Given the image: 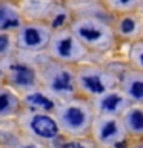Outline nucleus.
I'll list each match as a JSON object with an SVG mask.
<instances>
[{"label": "nucleus", "instance_id": "4", "mask_svg": "<svg viewBox=\"0 0 143 148\" xmlns=\"http://www.w3.org/2000/svg\"><path fill=\"white\" fill-rule=\"evenodd\" d=\"M28 100L31 102V103H39V105H43L46 110H51L52 108V102H51L49 99H46L45 96H42V94H32L28 97Z\"/></svg>", "mask_w": 143, "mask_h": 148}, {"label": "nucleus", "instance_id": "6", "mask_svg": "<svg viewBox=\"0 0 143 148\" xmlns=\"http://www.w3.org/2000/svg\"><path fill=\"white\" fill-rule=\"evenodd\" d=\"M54 88L55 90H69V74L68 73H63L59 79H55L54 82Z\"/></svg>", "mask_w": 143, "mask_h": 148}, {"label": "nucleus", "instance_id": "5", "mask_svg": "<svg viewBox=\"0 0 143 148\" xmlns=\"http://www.w3.org/2000/svg\"><path fill=\"white\" fill-rule=\"evenodd\" d=\"M25 42L28 45H37L40 42V34L39 31L34 29V28H29V29L25 31Z\"/></svg>", "mask_w": 143, "mask_h": 148}, {"label": "nucleus", "instance_id": "19", "mask_svg": "<svg viewBox=\"0 0 143 148\" xmlns=\"http://www.w3.org/2000/svg\"><path fill=\"white\" fill-rule=\"evenodd\" d=\"M63 148H83L80 143H76V142H71V143H66Z\"/></svg>", "mask_w": 143, "mask_h": 148}, {"label": "nucleus", "instance_id": "11", "mask_svg": "<svg viewBox=\"0 0 143 148\" xmlns=\"http://www.w3.org/2000/svg\"><path fill=\"white\" fill-rule=\"evenodd\" d=\"M59 53L62 56H69L71 54V39H65L59 43Z\"/></svg>", "mask_w": 143, "mask_h": 148}, {"label": "nucleus", "instance_id": "16", "mask_svg": "<svg viewBox=\"0 0 143 148\" xmlns=\"http://www.w3.org/2000/svg\"><path fill=\"white\" fill-rule=\"evenodd\" d=\"M16 26H18V20H5V22H2V25H0V28H3V29H6V28H16Z\"/></svg>", "mask_w": 143, "mask_h": 148}, {"label": "nucleus", "instance_id": "22", "mask_svg": "<svg viewBox=\"0 0 143 148\" xmlns=\"http://www.w3.org/2000/svg\"><path fill=\"white\" fill-rule=\"evenodd\" d=\"M120 2H123V3H126V2H129V0H120Z\"/></svg>", "mask_w": 143, "mask_h": 148}, {"label": "nucleus", "instance_id": "23", "mask_svg": "<svg viewBox=\"0 0 143 148\" xmlns=\"http://www.w3.org/2000/svg\"><path fill=\"white\" fill-rule=\"evenodd\" d=\"M25 148H35V147H25Z\"/></svg>", "mask_w": 143, "mask_h": 148}, {"label": "nucleus", "instance_id": "14", "mask_svg": "<svg viewBox=\"0 0 143 148\" xmlns=\"http://www.w3.org/2000/svg\"><path fill=\"white\" fill-rule=\"evenodd\" d=\"M132 29H134V22L131 18H125L122 22V31L123 32H131Z\"/></svg>", "mask_w": 143, "mask_h": 148}, {"label": "nucleus", "instance_id": "8", "mask_svg": "<svg viewBox=\"0 0 143 148\" xmlns=\"http://www.w3.org/2000/svg\"><path fill=\"white\" fill-rule=\"evenodd\" d=\"M14 69H20V73L16 76V80L18 83H22V85H28V83L32 82V74L28 73L26 69H23V68H14Z\"/></svg>", "mask_w": 143, "mask_h": 148}, {"label": "nucleus", "instance_id": "17", "mask_svg": "<svg viewBox=\"0 0 143 148\" xmlns=\"http://www.w3.org/2000/svg\"><path fill=\"white\" fill-rule=\"evenodd\" d=\"M8 46V37L6 36H0V51H5Z\"/></svg>", "mask_w": 143, "mask_h": 148}, {"label": "nucleus", "instance_id": "10", "mask_svg": "<svg viewBox=\"0 0 143 148\" xmlns=\"http://www.w3.org/2000/svg\"><path fill=\"white\" fill-rule=\"evenodd\" d=\"M118 102H120V97L115 96V94H112V96H108V97L103 100V106H105L106 110H114L115 106H117Z\"/></svg>", "mask_w": 143, "mask_h": 148}, {"label": "nucleus", "instance_id": "9", "mask_svg": "<svg viewBox=\"0 0 143 148\" xmlns=\"http://www.w3.org/2000/svg\"><path fill=\"white\" fill-rule=\"evenodd\" d=\"M80 34H82V37H85V39H88V40H97V39H100V36H101L100 31L91 29V28H82Z\"/></svg>", "mask_w": 143, "mask_h": 148}, {"label": "nucleus", "instance_id": "18", "mask_svg": "<svg viewBox=\"0 0 143 148\" xmlns=\"http://www.w3.org/2000/svg\"><path fill=\"white\" fill-rule=\"evenodd\" d=\"M63 22H65V16H63V14H60V16H57V18H55V20H54L52 26H54V28H59V26L62 25Z\"/></svg>", "mask_w": 143, "mask_h": 148}, {"label": "nucleus", "instance_id": "21", "mask_svg": "<svg viewBox=\"0 0 143 148\" xmlns=\"http://www.w3.org/2000/svg\"><path fill=\"white\" fill-rule=\"evenodd\" d=\"M117 147H118V148H123V147H125V143H117Z\"/></svg>", "mask_w": 143, "mask_h": 148}, {"label": "nucleus", "instance_id": "20", "mask_svg": "<svg viewBox=\"0 0 143 148\" xmlns=\"http://www.w3.org/2000/svg\"><path fill=\"white\" fill-rule=\"evenodd\" d=\"M5 18V9H0V20Z\"/></svg>", "mask_w": 143, "mask_h": 148}, {"label": "nucleus", "instance_id": "13", "mask_svg": "<svg viewBox=\"0 0 143 148\" xmlns=\"http://www.w3.org/2000/svg\"><path fill=\"white\" fill-rule=\"evenodd\" d=\"M114 133H115V123L114 122H108L105 125L103 131H101V137L106 139L108 136H111V134H114Z\"/></svg>", "mask_w": 143, "mask_h": 148}, {"label": "nucleus", "instance_id": "24", "mask_svg": "<svg viewBox=\"0 0 143 148\" xmlns=\"http://www.w3.org/2000/svg\"><path fill=\"white\" fill-rule=\"evenodd\" d=\"M142 62H143V56H142Z\"/></svg>", "mask_w": 143, "mask_h": 148}, {"label": "nucleus", "instance_id": "2", "mask_svg": "<svg viewBox=\"0 0 143 148\" xmlns=\"http://www.w3.org/2000/svg\"><path fill=\"white\" fill-rule=\"evenodd\" d=\"M66 119L68 122L74 125V127H78V125L83 123V120H85V116H83V113L78 108H69L68 113H66Z\"/></svg>", "mask_w": 143, "mask_h": 148}, {"label": "nucleus", "instance_id": "3", "mask_svg": "<svg viewBox=\"0 0 143 148\" xmlns=\"http://www.w3.org/2000/svg\"><path fill=\"white\" fill-rule=\"evenodd\" d=\"M83 82H85V85L89 88L91 91H94V92H103V90H105V86L101 85V82L99 80V77H95V76L85 77V79H83Z\"/></svg>", "mask_w": 143, "mask_h": 148}, {"label": "nucleus", "instance_id": "7", "mask_svg": "<svg viewBox=\"0 0 143 148\" xmlns=\"http://www.w3.org/2000/svg\"><path fill=\"white\" fill-rule=\"evenodd\" d=\"M129 120H131L132 128L143 130V113H142V111H132V114H131V117H129Z\"/></svg>", "mask_w": 143, "mask_h": 148}, {"label": "nucleus", "instance_id": "15", "mask_svg": "<svg viewBox=\"0 0 143 148\" xmlns=\"http://www.w3.org/2000/svg\"><path fill=\"white\" fill-rule=\"evenodd\" d=\"M9 105V97L6 94H0V111L6 110Z\"/></svg>", "mask_w": 143, "mask_h": 148}, {"label": "nucleus", "instance_id": "1", "mask_svg": "<svg viewBox=\"0 0 143 148\" xmlns=\"http://www.w3.org/2000/svg\"><path fill=\"white\" fill-rule=\"evenodd\" d=\"M31 127L42 137H54L57 134V125L48 116H35L32 119Z\"/></svg>", "mask_w": 143, "mask_h": 148}, {"label": "nucleus", "instance_id": "12", "mask_svg": "<svg viewBox=\"0 0 143 148\" xmlns=\"http://www.w3.org/2000/svg\"><path fill=\"white\" fill-rule=\"evenodd\" d=\"M131 94L134 97H143V82H134L131 88Z\"/></svg>", "mask_w": 143, "mask_h": 148}]
</instances>
